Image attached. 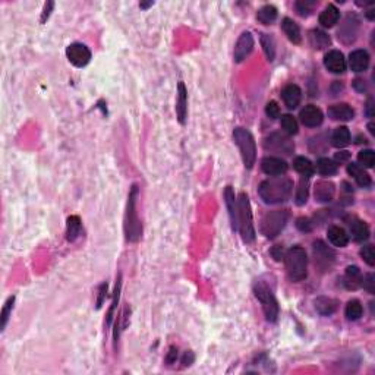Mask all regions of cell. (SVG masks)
I'll list each match as a JSON object with an SVG mask.
<instances>
[{
	"label": "cell",
	"instance_id": "6da1fadb",
	"mask_svg": "<svg viewBox=\"0 0 375 375\" xmlns=\"http://www.w3.org/2000/svg\"><path fill=\"white\" fill-rule=\"evenodd\" d=\"M293 183L287 177H276L261 182L258 188L259 197L264 199L267 204H277L283 202L290 197L292 194Z\"/></svg>",
	"mask_w": 375,
	"mask_h": 375
},
{
	"label": "cell",
	"instance_id": "7a4b0ae2",
	"mask_svg": "<svg viewBox=\"0 0 375 375\" xmlns=\"http://www.w3.org/2000/svg\"><path fill=\"white\" fill-rule=\"evenodd\" d=\"M137 199H138V186L132 185L128 195L125 224H123L126 240H129V242H137L141 237V233H142V226H141L138 212H137Z\"/></svg>",
	"mask_w": 375,
	"mask_h": 375
},
{
	"label": "cell",
	"instance_id": "3957f363",
	"mask_svg": "<svg viewBox=\"0 0 375 375\" xmlns=\"http://www.w3.org/2000/svg\"><path fill=\"white\" fill-rule=\"evenodd\" d=\"M286 261V271L287 276L292 281H301L306 279V265H308V257L304 248L293 246L284 255Z\"/></svg>",
	"mask_w": 375,
	"mask_h": 375
},
{
	"label": "cell",
	"instance_id": "277c9868",
	"mask_svg": "<svg viewBox=\"0 0 375 375\" xmlns=\"http://www.w3.org/2000/svg\"><path fill=\"white\" fill-rule=\"evenodd\" d=\"M239 204V232L242 234V239L246 244L254 242L255 239V229H254V220H252V210L251 202L245 192H242L237 199Z\"/></svg>",
	"mask_w": 375,
	"mask_h": 375
},
{
	"label": "cell",
	"instance_id": "5b68a950",
	"mask_svg": "<svg viewBox=\"0 0 375 375\" xmlns=\"http://www.w3.org/2000/svg\"><path fill=\"white\" fill-rule=\"evenodd\" d=\"M233 138L236 145L240 150V155H242L245 167L251 169L255 164V158H257V147H255V140L252 133L245 128H236L233 132Z\"/></svg>",
	"mask_w": 375,
	"mask_h": 375
},
{
	"label": "cell",
	"instance_id": "8992f818",
	"mask_svg": "<svg viewBox=\"0 0 375 375\" xmlns=\"http://www.w3.org/2000/svg\"><path fill=\"white\" fill-rule=\"evenodd\" d=\"M254 293H255V298L262 305V311H264L267 321L276 323L279 316V304H277L274 293L271 292V289L264 281H257L254 284Z\"/></svg>",
	"mask_w": 375,
	"mask_h": 375
},
{
	"label": "cell",
	"instance_id": "52a82bcc",
	"mask_svg": "<svg viewBox=\"0 0 375 375\" xmlns=\"http://www.w3.org/2000/svg\"><path fill=\"white\" fill-rule=\"evenodd\" d=\"M287 219H289V212L286 210H276L267 212L261 220L259 230L265 237L273 239L284 229Z\"/></svg>",
	"mask_w": 375,
	"mask_h": 375
},
{
	"label": "cell",
	"instance_id": "ba28073f",
	"mask_svg": "<svg viewBox=\"0 0 375 375\" xmlns=\"http://www.w3.org/2000/svg\"><path fill=\"white\" fill-rule=\"evenodd\" d=\"M66 56L73 66L84 68L91 60V51L88 47L84 46L81 43H73L66 48Z\"/></svg>",
	"mask_w": 375,
	"mask_h": 375
},
{
	"label": "cell",
	"instance_id": "9c48e42d",
	"mask_svg": "<svg viewBox=\"0 0 375 375\" xmlns=\"http://www.w3.org/2000/svg\"><path fill=\"white\" fill-rule=\"evenodd\" d=\"M314 257H315V265H318V269L323 271H330L336 255L324 242L316 240L314 242Z\"/></svg>",
	"mask_w": 375,
	"mask_h": 375
},
{
	"label": "cell",
	"instance_id": "30bf717a",
	"mask_svg": "<svg viewBox=\"0 0 375 375\" xmlns=\"http://www.w3.org/2000/svg\"><path fill=\"white\" fill-rule=\"evenodd\" d=\"M358 28H359V19L356 15L349 13L344 19V22L341 23L339 30V38H341L344 43H351L356 38L358 34Z\"/></svg>",
	"mask_w": 375,
	"mask_h": 375
},
{
	"label": "cell",
	"instance_id": "8fae6325",
	"mask_svg": "<svg viewBox=\"0 0 375 375\" xmlns=\"http://www.w3.org/2000/svg\"><path fill=\"white\" fill-rule=\"evenodd\" d=\"M254 48V37L251 33H244L237 38L236 41V46H234V62H242L245 60L249 53L252 51Z\"/></svg>",
	"mask_w": 375,
	"mask_h": 375
},
{
	"label": "cell",
	"instance_id": "7c38bea8",
	"mask_svg": "<svg viewBox=\"0 0 375 375\" xmlns=\"http://www.w3.org/2000/svg\"><path fill=\"white\" fill-rule=\"evenodd\" d=\"M265 147L276 152L290 154L293 151V142L281 133H273L265 141Z\"/></svg>",
	"mask_w": 375,
	"mask_h": 375
},
{
	"label": "cell",
	"instance_id": "4fadbf2b",
	"mask_svg": "<svg viewBox=\"0 0 375 375\" xmlns=\"http://www.w3.org/2000/svg\"><path fill=\"white\" fill-rule=\"evenodd\" d=\"M301 120H302V123H304L305 126H308V128H316V126H319L321 123H323V112L316 107V105H306L304 107L302 110H301Z\"/></svg>",
	"mask_w": 375,
	"mask_h": 375
},
{
	"label": "cell",
	"instance_id": "5bb4252c",
	"mask_svg": "<svg viewBox=\"0 0 375 375\" xmlns=\"http://www.w3.org/2000/svg\"><path fill=\"white\" fill-rule=\"evenodd\" d=\"M324 65L333 73H343L346 70V59L339 50H330L324 58Z\"/></svg>",
	"mask_w": 375,
	"mask_h": 375
},
{
	"label": "cell",
	"instance_id": "9a60e30c",
	"mask_svg": "<svg viewBox=\"0 0 375 375\" xmlns=\"http://www.w3.org/2000/svg\"><path fill=\"white\" fill-rule=\"evenodd\" d=\"M224 199H226V205L229 210V217H230V223H232V229L237 230L239 229V204L237 199L234 197V192L232 186H227L224 189Z\"/></svg>",
	"mask_w": 375,
	"mask_h": 375
},
{
	"label": "cell",
	"instance_id": "2e32d148",
	"mask_svg": "<svg viewBox=\"0 0 375 375\" xmlns=\"http://www.w3.org/2000/svg\"><path fill=\"white\" fill-rule=\"evenodd\" d=\"M261 169L265 175L269 176H280L287 172V164L281 158L277 157H265L261 162Z\"/></svg>",
	"mask_w": 375,
	"mask_h": 375
},
{
	"label": "cell",
	"instance_id": "e0dca14e",
	"mask_svg": "<svg viewBox=\"0 0 375 375\" xmlns=\"http://www.w3.org/2000/svg\"><path fill=\"white\" fill-rule=\"evenodd\" d=\"M176 115L180 123L186 122L188 116V91L183 82L177 85V100H176Z\"/></svg>",
	"mask_w": 375,
	"mask_h": 375
},
{
	"label": "cell",
	"instance_id": "ac0fdd59",
	"mask_svg": "<svg viewBox=\"0 0 375 375\" xmlns=\"http://www.w3.org/2000/svg\"><path fill=\"white\" fill-rule=\"evenodd\" d=\"M281 97H283V101L284 104L287 105L289 109H296L301 100H302V91L298 85H286L281 91Z\"/></svg>",
	"mask_w": 375,
	"mask_h": 375
},
{
	"label": "cell",
	"instance_id": "d6986e66",
	"mask_svg": "<svg viewBox=\"0 0 375 375\" xmlns=\"http://www.w3.org/2000/svg\"><path fill=\"white\" fill-rule=\"evenodd\" d=\"M349 65L353 72H363L369 65V56L365 50H355L349 56Z\"/></svg>",
	"mask_w": 375,
	"mask_h": 375
},
{
	"label": "cell",
	"instance_id": "ffe728a7",
	"mask_svg": "<svg viewBox=\"0 0 375 375\" xmlns=\"http://www.w3.org/2000/svg\"><path fill=\"white\" fill-rule=\"evenodd\" d=\"M328 116L331 117L333 120H343V122H347L355 116V112L351 105L346 104V103H341V104H334L328 109Z\"/></svg>",
	"mask_w": 375,
	"mask_h": 375
},
{
	"label": "cell",
	"instance_id": "44dd1931",
	"mask_svg": "<svg viewBox=\"0 0 375 375\" xmlns=\"http://www.w3.org/2000/svg\"><path fill=\"white\" fill-rule=\"evenodd\" d=\"M334 197V185L331 182L321 180L315 185V199L319 202H330Z\"/></svg>",
	"mask_w": 375,
	"mask_h": 375
},
{
	"label": "cell",
	"instance_id": "7402d4cb",
	"mask_svg": "<svg viewBox=\"0 0 375 375\" xmlns=\"http://www.w3.org/2000/svg\"><path fill=\"white\" fill-rule=\"evenodd\" d=\"M347 172H349V175L353 176V179L356 180V183L359 186L368 188L371 185V177H369V175L363 170V167H361L359 164L351 163L347 166Z\"/></svg>",
	"mask_w": 375,
	"mask_h": 375
},
{
	"label": "cell",
	"instance_id": "603a6c76",
	"mask_svg": "<svg viewBox=\"0 0 375 375\" xmlns=\"http://www.w3.org/2000/svg\"><path fill=\"white\" fill-rule=\"evenodd\" d=\"M328 240L333 244L334 246H339V248H344V246L349 244V236L344 232V229H341L339 226H331L328 229Z\"/></svg>",
	"mask_w": 375,
	"mask_h": 375
},
{
	"label": "cell",
	"instance_id": "cb8c5ba5",
	"mask_svg": "<svg viewBox=\"0 0 375 375\" xmlns=\"http://www.w3.org/2000/svg\"><path fill=\"white\" fill-rule=\"evenodd\" d=\"M315 309L319 315L330 316L331 314L336 312L337 309V302L331 298H326V296H321V298H316L315 299Z\"/></svg>",
	"mask_w": 375,
	"mask_h": 375
},
{
	"label": "cell",
	"instance_id": "d4e9b609",
	"mask_svg": "<svg viewBox=\"0 0 375 375\" xmlns=\"http://www.w3.org/2000/svg\"><path fill=\"white\" fill-rule=\"evenodd\" d=\"M340 18V12L339 9L334 6V5H328L327 8L324 11L321 12L319 15V23L326 28H331L334 26Z\"/></svg>",
	"mask_w": 375,
	"mask_h": 375
},
{
	"label": "cell",
	"instance_id": "484cf974",
	"mask_svg": "<svg viewBox=\"0 0 375 375\" xmlns=\"http://www.w3.org/2000/svg\"><path fill=\"white\" fill-rule=\"evenodd\" d=\"M281 28H283V31H284V34L287 35V38L294 43V44H299L301 43V40H302V37H301V30H299V26H298V23L292 21L290 18H284L283 19V22H281Z\"/></svg>",
	"mask_w": 375,
	"mask_h": 375
},
{
	"label": "cell",
	"instance_id": "4316f807",
	"mask_svg": "<svg viewBox=\"0 0 375 375\" xmlns=\"http://www.w3.org/2000/svg\"><path fill=\"white\" fill-rule=\"evenodd\" d=\"M344 284L347 289H358L359 286H362V274L358 267H347L346 270V276H344Z\"/></svg>",
	"mask_w": 375,
	"mask_h": 375
},
{
	"label": "cell",
	"instance_id": "83f0119b",
	"mask_svg": "<svg viewBox=\"0 0 375 375\" xmlns=\"http://www.w3.org/2000/svg\"><path fill=\"white\" fill-rule=\"evenodd\" d=\"M351 233L355 240L363 242L369 237V227L366 226V223L361 222V220H355L351 224Z\"/></svg>",
	"mask_w": 375,
	"mask_h": 375
},
{
	"label": "cell",
	"instance_id": "f1b7e54d",
	"mask_svg": "<svg viewBox=\"0 0 375 375\" xmlns=\"http://www.w3.org/2000/svg\"><path fill=\"white\" fill-rule=\"evenodd\" d=\"M331 141H333V145L337 147V148L346 147L351 142V132H349V129L346 128V126H339V128L333 132Z\"/></svg>",
	"mask_w": 375,
	"mask_h": 375
},
{
	"label": "cell",
	"instance_id": "f546056e",
	"mask_svg": "<svg viewBox=\"0 0 375 375\" xmlns=\"http://www.w3.org/2000/svg\"><path fill=\"white\" fill-rule=\"evenodd\" d=\"M257 19L264 25H270L277 19V9L273 5H265L258 11Z\"/></svg>",
	"mask_w": 375,
	"mask_h": 375
},
{
	"label": "cell",
	"instance_id": "4dcf8cb0",
	"mask_svg": "<svg viewBox=\"0 0 375 375\" xmlns=\"http://www.w3.org/2000/svg\"><path fill=\"white\" fill-rule=\"evenodd\" d=\"M81 233V219L78 216H70L66 224V239L73 242Z\"/></svg>",
	"mask_w": 375,
	"mask_h": 375
},
{
	"label": "cell",
	"instance_id": "1f68e13d",
	"mask_svg": "<svg viewBox=\"0 0 375 375\" xmlns=\"http://www.w3.org/2000/svg\"><path fill=\"white\" fill-rule=\"evenodd\" d=\"M344 315L349 321H356L362 316V305L359 301L353 299V301H349L347 305H346V309H344Z\"/></svg>",
	"mask_w": 375,
	"mask_h": 375
},
{
	"label": "cell",
	"instance_id": "d6a6232c",
	"mask_svg": "<svg viewBox=\"0 0 375 375\" xmlns=\"http://www.w3.org/2000/svg\"><path fill=\"white\" fill-rule=\"evenodd\" d=\"M316 170L318 173L324 176H331L337 173V164L330 158H319L316 162Z\"/></svg>",
	"mask_w": 375,
	"mask_h": 375
},
{
	"label": "cell",
	"instance_id": "836d02e7",
	"mask_svg": "<svg viewBox=\"0 0 375 375\" xmlns=\"http://www.w3.org/2000/svg\"><path fill=\"white\" fill-rule=\"evenodd\" d=\"M261 46H262V50H264V53H265V56L270 62L274 60V58H276V41H274V38L269 34H261Z\"/></svg>",
	"mask_w": 375,
	"mask_h": 375
},
{
	"label": "cell",
	"instance_id": "e575fe53",
	"mask_svg": "<svg viewBox=\"0 0 375 375\" xmlns=\"http://www.w3.org/2000/svg\"><path fill=\"white\" fill-rule=\"evenodd\" d=\"M293 167H294L296 172H299L302 176H311L314 173V166L305 157H296L294 162H293Z\"/></svg>",
	"mask_w": 375,
	"mask_h": 375
},
{
	"label": "cell",
	"instance_id": "d590c367",
	"mask_svg": "<svg viewBox=\"0 0 375 375\" xmlns=\"http://www.w3.org/2000/svg\"><path fill=\"white\" fill-rule=\"evenodd\" d=\"M308 191H309V176H302L298 191H296V204L298 205H304L308 201Z\"/></svg>",
	"mask_w": 375,
	"mask_h": 375
},
{
	"label": "cell",
	"instance_id": "8d00e7d4",
	"mask_svg": "<svg viewBox=\"0 0 375 375\" xmlns=\"http://www.w3.org/2000/svg\"><path fill=\"white\" fill-rule=\"evenodd\" d=\"M311 43H312L314 48L321 50V48H324V47L330 46L331 41H330V37H328L326 33H323V31H319V30H314V31L311 33Z\"/></svg>",
	"mask_w": 375,
	"mask_h": 375
},
{
	"label": "cell",
	"instance_id": "74e56055",
	"mask_svg": "<svg viewBox=\"0 0 375 375\" xmlns=\"http://www.w3.org/2000/svg\"><path fill=\"white\" fill-rule=\"evenodd\" d=\"M120 286H122V276L119 274L116 280V287H115V296H113V302H112V306H110V311L107 314V326L112 324L113 321V316H115V311H116L117 304H119V296H120Z\"/></svg>",
	"mask_w": 375,
	"mask_h": 375
},
{
	"label": "cell",
	"instance_id": "f35d334b",
	"mask_svg": "<svg viewBox=\"0 0 375 375\" xmlns=\"http://www.w3.org/2000/svg\"><path fill=\"white\" fill-rule=\"evenodd\" d=\"M13 304H15V296H11L6 304L3 305V309H2V314H0V328L2 331L6 328V324L9 321V316L12 314V309H13Z\"/></svg>",
	"mask_w": 375,
	"mask_h": 375
},
{
	"label": "cell",
	"instance_id": "ab89813d",
	"mask_svg": "<svg viewBox=\"0 0 375 375\" xmlns=\"http://www.w3.org/2000/svg\"><path fill=\"white\" fill-rule=\"evenodd\" d=\"M315 6H316L315 0H299V2L294 3V8H296V11H298V13H299L301 16H308L311 12L314 11Z\"/></svg>",
	"mask_w": 375,
	"mask_h": 375
},
{
	"label": "cell",
	"instance_id": "60d3db41",
	"mask_svg": "<svg viewBox=\"0 0 375 375\" xmlns=\"http://www.w3.org/2000/svg\"><path fill=\"white\" fill-rule=\"evenodd\" d=\"M281 128L284 129L289 135H294V133H298V122L290 115H284V116H281Z\"/></svg>",
	"mask_w": 375,
	"mask_h": 375
},
{
	"label": "cell",
	"instance_id": "b9f144b4",
	"mask_svg": "<svg viewBox=\"0 0 375 375\" xmlns=\"http://www.w3.org/2000/svg\"><path fill=\"white\" fill-rule=\"evenodd\" d=\"M358 160L363 167H372L375 163V152L372 150H362L358 155Z\"/></svg>",
	"mask_w": 375,
	"mask_h": 375
},
{
	"label": "cell",
	"instance_id": "7bdbcfd3",
	"mask_svg": "<svg viewBox=\"0 0 375 375\" xmlns=\"http://www.w3.org/2000/svg\"><path fill=\"white\" fill-rule=\"evenodd\" d=\"M361 255H362L363 261H365V262H366L368 265H371V267H374V265H375L374 246H372V245L363 246L362 249H361Z\"/></svg>",
	"mask_w": 375,
	"mask_h": 375
},
{
	"label": "cell",
	"instance_id": "ee69618b",
	"mask_svg": "<svg viewBox=\"0 0 375 375\" xmlns=\"http://www.w3.org/2000/svg\"><path fill=\"white\" fill-rule=\"evenodd\" d=\"M265 113H267V116L270 119H276V117H279V115H280V107H279V104L276 101H270L269 104L265 105Z\"/></svg>",
	"mask_w": 375,
	"mask_h": 375
},
{
	"label": "cell",
	"instance_id": "f6af8a7d",
	"mask_svg": "<svg viewBox=\"0 0 375 375\" xmlns=\"http://www.w3.org/2000/svg\"><path fill=\"white\" fill-rule=\"evenodd\" d=\"M296 227H298L301 232H311V230H312V224H311V222H309V219H305V217L298 219V222H296Z\"/></svg>",
	"mask_w": 375,
	"mask_h": 375
},
{
	"label": "cell",
	"instance_id": "bcb514c9",
	"mask_svg": "<svg viewBox=\"0 0 375 375\" xmlns=\"http://www.w3.org/2000/svg\"><path fill=\"white\" fill-rule=\"evenodd\" d=\"M375 281H374V274H368L365 279H362V286L368 290L369 293H374L375 292V287H374Z\"/></svg>",
	"mask_w": 375,
	"mask_h": 375
},
{
	"label": "cell",
	"instance_id": "7dc6e473",
	"mask_svg": "<svg viewBox=\"0 0 375 375\" xmlns=\"http://www.w3.org/2000/svg\"><path fill=\"white\" fill-rule=\"evenodd\" d=\"M53 8H55V3L53 2H47L46 5H44V9H43V13H41V23H44L48 19L50 13L53 11Z\"/></svg>",
	"mask_w": 375,
	"mask_h": 375
},
{
	"label": "cell",
	"instance_id": "c3c4849f",
	"mask_svg": "<svg viewBox=\"0 0 375 375\" xmlns=\"http://www.w3.org/2000/svg\"><path fill=\"white\" fill-rule=\"evenodd\" d=\"M105 293H107V283H103L98 287V299H97V308H101V305L104 302Z\"/></svg>",
	"mask_w": 375,
	"mask_h": 375
},
{
	"label": "cell",
	"instance_id": "681fc988",
	"mask_svg": "<svg viewBox=\"0 0 375 375\" xmlns=\"http://www.w3.org/2000/svg\"><path fill=\"white\" fill-rule=\"evenodd\" d=\"M176 358H177V349H176L175 346H172V347L169 349L167 356H166V362L169 363V365H172V363L176 362Z\"/></svg>",
	"mask_w": 375,
	"mask_h": 375
},
{
	"label": "cell",
	"instance_id": "f907efd6",
	"mask_svg": "<svg viewBox=\"0 0 375 375\" xmlns=\"http://www.w3.org/2000/svg\"><path fill=\"white\" fill-rule=\"evenodd\" d=\"M351 158V154L347 151H340L336 154V157H334V160L337 162V163H346L347 160Z\"/></svg>",
	"mask_w": 375,
	"mask_h": 375
},
{
	"label": "cell",
	"instance_id": "816d5d0a",
	"mask_svg": "<svg viewBox=\"0 0 375 375\" xmlns=\"http://www.w3.org/2000/svg\"><path fill=\"white\" fill-rule=\"evenodd\" d=\"M194 359H195V356H194V353L191 351L185 352V355H183V358H182V363H183V366H189L191 363L194 362Z\"/></svg>",
	"mask_w": 375,
	"mask_h": 375
},
{
	"label": "cell",
	"instance_id": "f5cc1de1",
	"mask_svg": "<svg viewBox=\"0 0 375 375\" xmlns=\"http://www.w3.org/2000/svg\"><path fill=\"white\" fill-rule=\"evenodd\" d=\"M271 255L276 258L277 261H280L281 258L284 257V255H283V248H281V246H276V248H273V249H271Z\"/></svg>",
	"mask_w": 375,
	"mask_h": 375
},
{
	"label": "cell",
	"instance_id": "db71d44e",
	"mask_svg": "<svg viewBox=\"0 0 375 375\" xmlns=\"http://www.w3.org/2000/svg\"><path fill=\"white\" fill-rule=\"evenodd\" d=\"M353 87H355L358 91H361V93H363V91L366 90V87H365V84H363L362 79H356V81L353 82Z\"/></svg>",
	"mask_w": 375,
	"mask_h": 375
},
{
	"label": "cell",
	"instance_id": "11a10c76",
	"mask_svg": "<svg viewBox=\"0 0 375 375\" xmlns=\"http://www.w3.org/2000/svg\"><path fill=\"white\" fill-rule=\"evenodd\" d=\"M372 107H374V100L372 98H369L368 101H366V115H368V117H372Z\"/></svg>",
	"mask_w": 375,
	"mask_h": 375
},
{
	"label": "cell",
	"instance_id": "9f6ffc18",
	"mask_svg": "<svg viewBox=\"0 0 375 375\" xmlns=\"http://www.w3.org/2000/svg\"><path fill=\"white\" fill-rule=\"evenodd\" d=\"M140 6H141V8H142V9H147V8H150V6H152V2H148V3H141Z\"/></svg>",
	"mask_w": 375,
	"mask_h": 375
},
{
	"label": "cell",
	"instance_id": "6f0895ef",
	"mask_svg": "<svg viewBox=\"0 0 375 375\" xmlns=\"http://www.w3.org/2000/svg\"><path fill=\"white\" fill-rule=\"evenodd\" d=\"M368 128H369V132H371V133H374V126H372V123H369Z\"/></svg>",
	"mask_w": 375,
	"mask_h": 375
}]
</instances>
